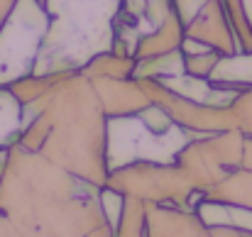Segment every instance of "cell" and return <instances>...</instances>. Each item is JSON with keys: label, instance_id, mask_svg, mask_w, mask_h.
Masks as SVG:
<instances>
[{"label": "cell", "instance_id": "2", "mask_svg": "<svg viewBox=\"0 0 252 237\" xmlns=\"http://www.w3.org/2000/svg\"><path fill=\"white\" fill-rule=\"evenodd\" d=\"M49 12L39 0H17L0 30V86H12L34 74Z\"/></svg>", "mask_w": 252, "mask_h": 237}, {"label": "cell", "instance_id": "3", "mask_svg": "<svg viewBox=\"0 0 252 237\" xmlns=\"http://www.w3.org/2000/svg\"><path fill=\"white\" fill-rule=\"evenodd\" d=\"M208 79L230 90H248L252 88V49L250 52H233L220 54Z\"/></svg>", "mask_w": 252, "mask_h": 237}, {"label": "cell", "instance_id": "4", "mask_svg": "<svg viewBox=\"0 0 252 237\" xmlns=\"http://www.w3.org/2000/svg\"><path fill=\"white\" fill-rule=\"evenodd\" d=\"M25 130V105L12 88H0V147L20 142Z\"/></svg>", "mask_w": 252, "mask_h": 237}, {"label": "cell", "instance_id": "1", "mask_svg": "<svg viewBox=\"0 0 252 237\" xmlns=\"http://www.w3.org/2000/svg\"><path fill=\"white\" fill-rule=\"evenodd\" d=\"M49 12L39 59L32 76H57L86 69L110 54L123 0H39Z\"/></svg>", "mask_w": 252, "mask_h": 237}, {"label": "cell", "instance_id": "6", "mask_svg": "<svg viewBox=\"0 0 252 237\" xmlns=\"http://www.w3.org/2000/svg\"><path fill=\"white\" fill-rule=\"evenodd\" d=\"M15 2L17 0H0V30H2V25H5V20H7V15H10Z\"/></svg>", "mask_w": 252, "mask_h": 237}, {"label": "cell", "instance_id": "5", "mask_svg": "<svg viewBox=\"0 0 252 237\" xmlns=\"http://www.w3.org/2000/svg\"><path fill=\"white\" fill-rule=\"evenodd\" d=\"M206 196L216 198V201H225V203L252 208V169L238 166L225 178H220Z\"/></svg>", "mask_w": 252, "mask_h": 237}]
</instances>
